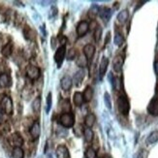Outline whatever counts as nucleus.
Instances as JSON below:
<instances>
[{
	"label": "nucleus",
	"mask_w": 158,
	"mask_h": 158,
	"mask_svg": "<svg viewBox=\"0 0 158 158\" xmlns=\"http://www.w3.org/2000/svg\"><path fill=\"white\" fill-rule=\"evenodd\" d=\"M84 137H85V140L87 143H90L93 140V137H94V133L91 130V128H85L84 129Z\"/></svg>",
	"instance_id": "nucleus-24"
},
{
	"label": "nucleus",
	"mask_w": 158,
	"mask_h": 158,
	"mask_svg": "<svg viewBox=\"0 0 158 158\" xmlns=\"http://www.w3.org/2000/svg\"><path fill=\"white\" fill-rule=\"evenodd\" d=\"M108 66H109V59L107 57H103L101 59V62H100V66H99V75H100V79H102L104 77V75L107 72L108 69Z\"/></svg>",
	"instance_id": "nucleus-13"
},
{
	"label": "nucleus",
	"mask_w": 158,
	"mask_h": 158,
	"mask_svg": "<svg viewBox=\"0 0 158 158\" xmlns=\"http://www.w3.org/2000/svg\"><path fill=\"white\" fill-rule=\"evenodd\" d=\"M12 157L13 158H23L24 157V152L22 148H14L12 152Z\"/></svg>",
	"instance_id": "nucleus-26"
},
{
	"label": "nucleus",
	"mask_w": 158,
	"mask_h": 158,
	"mask_svg": "<svg viewBox=\"0 0 158 158\" xmlns=\"http://www.w3.org/2000/svg\"><path fill=\"white\" fill-rule=\"evenodd\" d=\"M29 133H30V136L32 137L33 140H36L39 138V136L41 134V126L38 121L33 122V124L31 125V127L29 129Z\"/></svg>",
	"instance_id": "nucleus-9"
},
{
	"label": "nucleus",
	"mask_w": 158,
	"mask_h": 158,
	"mask_svg": "<svg viewBox=\"0 0 158 158\" xmlns=\"http://www.w3.org/2000/svg\"><path fill=\"white\" fill-rule=\"evenodd\" d=\"M59 123L65 128H71L75 124V115L73 113H63L59 116Z\"/></svg>",
	"instance_id": "nucleus-2"
},
{
	"label": "nucleus",
	"mask_w": 158,
	"mask_h": 158,
	"mask_svg": "<svg viewBox=\"0 0 158 158\" xmlns=\"http://www.w3.org/2000/svg\"><path fill=\"white\" fill-rule=\"evenodd\" d=\"M122 66H123V58L120 56H118L114 58L113 61V68L115 72H120L122 69Z\"/></svg>",
	"instance_id": "nucleus-15"
},
{
	"label": "nucleus",
	"mask_w": 158,
	"mask_h": 158,
	"mask_svg": "<svg viewBox=\"0 0 158 158\" xmlns=\"http://www.w3.org/2000/svg\"><path fill=\"white\" fill-rule=\"evenodd\" d=\"M85 158H96V152L92 148H88L85 152Z\"/></svg>",
	"instance_id": "nucleus-32"
},
{
	"label": "nucleus",
	"mask_w": 158,
	"mask_h": 158,
	"mask_svg": "<svg viewBox=\"0 0 158 158\" xmlns=\"http://www.w3.org/2000/svg\"><path fill=\"white\" fill-rule=\"evenodd\" d=\"M1 109L4 112V114H12L14 112V105H13V101L12 99L9 97V96H4V97L1 99Z\"/></svg>",
	"instance_id": "nucleus-3"
},
{
	"label": "nucleus",
	"mask_w": 158,
	"mask_h": 158,
	"mask_svg": "<svg viewBox=\"0 0 158 158\" xmlns=\"http://www.w3.org/2000/svg\"><path fill=\"white\" fill-rule=\"evenodd\" d=\"M114 45L118 46V47H120L123 43H124V38H123L121 33L115 32V35H114Z\"/></svg>",
	"instance_id": "nucleus-27"
},
{
	"label": "nucleus",
	"mask_w": 158,
	"mask_h": 158,
	"mask_svg": "<svg viewBox=\"0 0 158 158\" xmlns=\"http://www.w3.org/2000/svg\"><path fill=\"white\" fill-rule=\"evenodd\" d=\"M148 112L150 115L158 116V99L156 97L149 101L148 105Z\"/></svg>",
	"instance_id": "nucleus-7"
},
{
	"label": "nucleus",
	"mask_w": 158,
	"mask_h": 158,
	"mask_svg": "<svg viewBox=\"0 0 158 158\" xmlns=\"http://www.w3.org/2000/svg\"><path fill=\"white\" fill-rule=\"evenodd\" d=\"M95 120H96L95 114L92 113H89L85 115V124L87 128H91L94 125Z\"/></svg>",
	"instance_id": "nucleus-18"
},
{
	"label": "nucleus",
	"mask_w": 158,
	"mask_h": 158,
	"mask_svg": "<svg viewBox=\"0 0 158 158\" xmlns=\"http://www.w3.org/2000/svg\"><path fill=\"white\" fill-rule=\"evenodd\" d=\"M47 158H53V157H52V155H50V154H49V155H48V156H47Z\"/></svg>",
	"instance_id": "nucleus-39"
},
{
	"label": "nucleus",
	"mask_w": 158,
	"mask_h": 158,
	"mask_svg": "<svg viewBox=\"0 0 158 158\" xmlns=\"http://www.w3.org/2000/svg\"><path fill=\"white\" fill-rule=\"evenodd\" d=\"M102 27L97 25L96 26V29L94 31V40H95V42L96 43H98L100 39H101V36H102Z\"/></svg>",
	"instance_id": "nucleus-29"
},
{
	"label": "nucleus",
	"mask_w": 158,
	"mask_h": 158,
	"mask_svg": "<svg viewBox=\"0 0 158 158\" xmlns=\"http://www.w3.org/2000/svg\"><path fill=\"white\" fill-rule=\"evenodd\" d=\"M93 97V89L91 86H86L85 91L82 92V98L84 102H90Z\"/></svg>",
	"instance_id": "nucleus-17"
},
{
	"label": "nucleus",
	"mask_w": 158,
	"mask_h": 158,
	"mask_svg": "<svg viewBox=\"0 0 158 158\" xmlns=\"http://www.w3.org/2000/svg\"><path fill=\"white\" fill-rule=\"evenodd\" d=\"M52 93L50 92L47 96V113L50 112V110L52 108Z\"/></svg>",
	"instance_id": "nucleus-35"
},
{
	"label": "nucleus",
	"mask_w": 158,
	"mask_h": 158,
	"mask_svg": "<svg viewBox=\"0 0 158 158\" xmlns=\"http://www.w3.org/2000/svg\"><path fill=\"white\" fill-rule=\"evenodd\" d=\"M84 78H85V71L82 69H81V70L77 71L76 74L74 75L73 81L75 82V85H76L77 86H79L81 84V81H82V80H84Z\"/></svg>",
	"instance_id": "nucleus-19"
},
{
	"label": "nucleus",
	"mask_w": 158,
	"mask_h": 158,
	"mask_svg": "<svg viewBox=\"0 0 158 158\" xmlns=\"http://www.w3.org/2000/svg\"><path fill=\"white\" fill-rule=\"evenodd\" d=\"M11 85V79L8 74L1 73L0 74V88H6Z\"/></svg>",
	"instance_id": "nucleus-12"
},
{
	"label": "nucleus",
	"mask_w": 158,
	"mask_h": 158,
	"mask_svg": "<svg viewBox=\"0 0 158 158\" xmlns=\"http://www.w3.org/2000/svg\"><path fill=\"white\" fill-rule=\"evenodd\" d=\"M73 101H74V104L75 106L77 107H81L82 105V103H84V98H82V93L77 91L75 92L74 95H73Z\"/></svg>",
	"instance_id": "nucleus-21"
},
{
	"label": "nucleus",
	"mask_w": 158,
	"mask_h": 158,
	"mask_svg": "<svg viewBox=\"0 0 158 158\" xmlns=\"http://www.w3.org/2000/svg\"><path fill=\"white\" fill-rule=\"evenodd\" d=\"M26 76L31 81H35L41 76V70L37 66H28L26 69Z\"/></svg>",
	"instance_id": "nucleus-5"
},
{
	"label": "nucleus",
	"mask_w": 158,
	"mask_h": 158,
	"mask_svg": "<svg viewBox=\"0 0 158 158\" xmlns=\"http://www.w3.org/2000/svg\"><path fill=\"white\" fill-rule=\"evenodd\" d=\"M13 52V44L12 43H7L5 46H3V48L1 49V53L2 56L5 57H9Z\"/></svg>",
	"instance_id": "nucleus-20"
},
{
	"label": "nucleus",
	"mask_w": 158,
	"mask_h": 158,
	"mask_svg": "<svg viewBox=\"0 0 158 158\" xmlns=\"http://www.w3.org/2000/svg\"><path fill=\"white\" fill-rule=\"evenodd\" d=\"M154 72L156 75H158V60H156L154 62Z\"/></svg>",
	"instance_id": "nucleus-36"
},
{
	"label": "nucleus",
	"mask_w": 158,
	"mask_h": 158,
	"mask_svg": "<svg viewBox=\"0 0 158 158\" xmlns=\"http://www.w3.org/2000/svg\"><path fill=\"white\" fill-rule=\"evenodd\" d=\"M60 85L63 90H70L73 85V81L69 76H64L60 80Z\"/></svg>",
	"instance_id": "nucleus-10"
},
{
	"label": "nucleus",
	"mask_w": 158,
	"mask_h": 158,
	"mask_svg": "<svg viewBox=\"0 0 158 158\" xmlns=\"http://www.w3.org/2000/svg\"><path fill=\"white\" fill-rule=\"evenodd\" d=\"M76 50L75 49H70L69 51L67 52V59L68 60H73L75 59V57H76Z\"/></svg>",
	"instance_id": "nucleus-34"
},
{
	"label": "nucleus",
	"mask_w": 158,
	"mask_h": 158,
	"mask_svg": "<svg viewBox=\"0 0 158 158\" xmlns=\"http://www.w3.org/2000/svg\"><path fill=\"white\" fill-rule=\"evenodd\" d=\"M56 153L57 158H68L69 157V152H68V148L63 145H60L56 148Z\"/></svg>",
	"instance_id": "nucleus-14"
},
{
	"label": "nucleus",
	"mask_w": 158,
	"mask_h": 158,
	"mask_svg": "<svg viewBox=\"0 0 158 158\" xmlns=\"http://www.w3.org/2000/svg\"><path fill=\"white\" fill-rule=\"evenodd\" d=\"M156 142H158V131H157V130L152 131L147 138V143H148V145H152V143H155Z\"/></svg>",
	"instance_id": "nucleus-23"
},
{
	"label": "nucleus",
	"mask_w": 158,
	"mask_h": 158,
	"mask_svg": "<svg viewBox=\"0 0 158 158\" xmlns=\"http://www.w3.org/2000/svg\"><path fill=\"white\" fill-rule=\"evenodd\" d=\"M89 30V24L85 20H81L77 25V34L79 37H84Z\"/></svg>",
	"instance_id": "nucleus-8"
},
{
	"label": "nucleus",
	"mask_w": 158,
	"mask_h": 158,
	"mask_svg": "<svg viewBox=\"0 0 158 158\" xmlns=\"http://www.w3.org/2000/svg\"><path fill=\"white\" fill-rule=\"evenodd\" d=\"M65 54H66V46H61L56 50V53H54V61L57 63L58 68L62 64L63 60L65 58Z\"/></svg>",
	"instance_id": "nucleus-4"
},
{
	"label": "nucleus",
	"mask_w": 158,
	"mask_h": 158,
	"mask_svg": "<svg viewBox=\"0 0 158 158\" xmlns=\"http://www.w3.org/2000/svg\"><path fill=\"white\" fill-rule=\"evenodd\" d=\"M23 33H24V37L26 38V39H28V40H32L33 38H34V31L33 30H31L30 28H25L24 29V31H23Z\"/></svg>",
	"instance_id": "nucleus-33"
},
{
	"label": "nucleus",
	"mask_w": 158,
	"mask_h": 158,
	"mask_svg": "<svg viewBox=\"0 0 158 158\" xmlns=\"http://www.w3.org/2000/svg\"><path fill=\"white\" fill-rule=\"evenodd\" d=\"M76 63L79 67L81 68H85L87 66V59L85 56H79L77 60H76Z\"/></svg>",
	"instance_id": "nucleus-28"
},
{
	"label": "nucleus",
	"mask_w": 158,
	"mask_h": 158,
	"mask_svg": "<svg viewBox=\"0 0 158 158\" xmlns=\"http://www.w3.org/2000/svg\"><path fill=\"white\" fill-rule=\"evenodd\" d=\"M100 18L104 20V22H108L111 18V10L107 7H102V8L98 11Z\"/></svg>",
	"instance_id": "nucleus-16"
},
{
	"label": "nucleus",
	"mask_w": 158,
	"mask_h": 158,
	"mask_svg": "<svg viewBox=\"0 0 158 158\" xmlns=\"http://www.w3.org/2000/svg\"><path fill=\"white\" fill-rule=\"evenodd\" d=\"M41 105H42V99L41 97H37L32 102V110L34 113H39L41 110Z\"/></svg>",
	"instance_id": "nucleus-25"
},
{
	"label": "nucleus",
	"mask_w": 158,
	"mask_h": 158,
	"mask_svg": "<svg viewBox=\"0 0 158 158\" xmlns=\"http://www.w3.org/2000/svg\"><path fill=\"white\" fill-rule=\"evenodd\" d=\"M84 54L86 59H91L95 54V47L91 44H87L84 47Z\"/></svg>",
	"instance_id": "nucleus-11"
},
{
	"label": "nucleus",
	"mask_w": 158,
	"mask_h": 158,
	"mask_svg": "<svg viewBox=\"0 0 158 158\" xmlns=\"http://www.w3.org/2000/svg\"><path fill=\"white\" fill-rule=\"evenodd\" d=\"M3 115H4V112L2 111V109L0 108V122L3 120Z\"/></svg>",
	"instance_id": "nucleus-38"
},
{
	"label": "nucleus",
	"mask_w": 158,
	"mask_h": 158,
	"mask_svg": "<svg viewBox=\"0 0 158 158\" xmlns=\"http://www.w3.org/2000/svg\"><path fill=\"white\" fill-rule=\"evenodd\" d=\"M61 109H62L63 113H70V111H71V106H70L69 100H64L62 102V105H61Z\"/></svg>",
	"instance_id": "nucleus-30"
},
{
	"label": "nucleus",
	"mask_w": 158,
	"mask_h": 158,
	"mask_svg": "<svg viewBox=\"0 0 158 158\" xmlns=\"http://www.w3.org/2000/svg\"><path fill=\"white\" fill-rule=\"evenodd\" d=\"M104 102H105L106 107L109 110H111L112 109V101H111V96H110V94L108 92H105V94H104Z\"/></svg>",
	"instance_id": "nucleus-31"
},
{
	"label": "nucleus",
	"mask_w": 158,
	"mask_h": 158,
	"mask_svg": "<svg viewBox=\"0 0 158 158\" xmlns=\"http://www.w3.org/2000/svg\"><path fill=\"white\" fill-rule=\"evenodd\" d=\"M129 18V12L127 10H122L118 13V20L119 23H125Z\"/></svg>",
	"instance_id": "nucleus-22"
},
{
	"label": "nucleus",
	"mask_w": 158,
	"mask_h": 158,
	"mask_svg": "<svg viewBox=\"0 0 158 158\" xmlns=\"http://www.w3.org/2000/svg\"><path fill=\"white\" fill-rule=\"evenodd\" d=\"M134 158H143V153L142 150H141V152H139L138 153H137V154L135 155Z\"/></svg>",
	"instance_id": "nucleus-37"
},
{
	"label": "nucleus",
	"mask_w": 158,
	"mask_h": 158,
	"mask_svg": "<svg viewBox=\"0 0 158 158\" xmlns=\"http://www.w3.org/2000/svg\"><path fill=\"white\" fill-rule=\"evenodd\" d=\"M10 145L13 146L14 148H22V146L23 145V139L22 135L19 133H14L12 134L9 139H8Z\"/></svg>",
	"instance_id": "nucleus-6"
},
{
	"label": "nucleus",
	"mask_w": 158,
	"mask_h": 158,
	"mask_svg": "<svg viewBox=\"0 0 158 158\" xmlns=\"http://www.w3.org/2000/svg\"><path fill=\"white\" fill-rule=\"evenodd\" d=\"M118 111L123 115H127L129 114V111H130V103H129V100L126 97L125 94H120L118 96Z\"/></svg>",
	"instance_id": "nucleus-1"
}]
</instances>
